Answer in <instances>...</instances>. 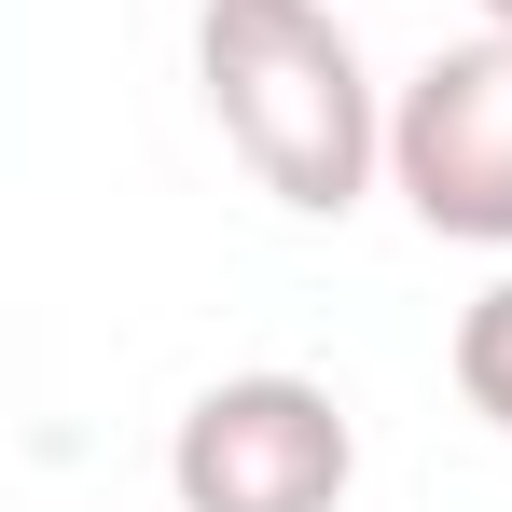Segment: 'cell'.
<instances>
[{"instance_id": "obj_1", "label": "cell", "mask_w": 512, "mask_h": 512, "mask_svg": "<svg viewBox=\"0 0 512 512\" xmlns=\"http://www.w3.org/2000/svg\"><path fill=\"white\" fill-rule=\"evenodd\" d=\"M194 84L236 167L305 222H346L388 180V97L333 28V0H194Z\"/></svg>"}, {"instance_id": "obj_2", "label": "cell", "mask_w": 512, "mask_h": 512, "mask_svg": "<svg viewBox=\"0 0 512 512\" xmlns=\"http://www.w3.org/2000/svg\"><path fill=\"white\" fill-rule=\"evenodd\" d=\"M180 512H346L360 485V429L319 374H222L167 429Z\"/></svg>"}, {"instance_id": "obj_3", "label": "cell", "mask_w": 512, "mask_h": 512, "mask_svg": "<svg viewBox=\"0 0 512 512\" xmlns=\"http://www.w3.org/2000/svg\"><path fill=\"white\" fill-rule=\"evenodd\" d=\"M388 180L429 236L512 250V28L443 42L416 84L388 97Z\"/></svg>"}, {"instance_id": "obj_4", "label": "cell", "mask_w": 512, "mask_h": 512, "mask_svg": "<svg viewBox=\"0 0 512 512\" xmlns=\"http://www.w3.org/2000/svg\"><path fill=\"white\" fill-rule=\"evenodd\" d=\"M457 402L485 429H512V277H485V291L457 305Z\"/></svg>"}, {"instance_id": "obj_5", "label": "cell", "mask_w": 512, "mask_h": 512, "mask_svg": "<svg viewBox=\"0 0 512 512\" xmlns=\"http://www.w3.org/2000/svg\"><path fill=\"white\" fill-rule=\"evenodd\" d=\"M485 28H512V0H485Z\"/></svg>"}]
</instances>
